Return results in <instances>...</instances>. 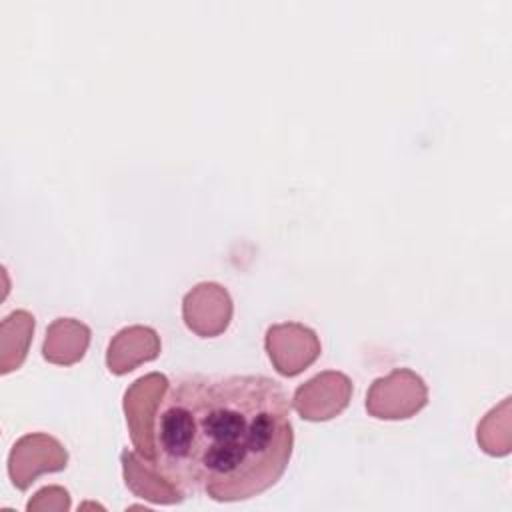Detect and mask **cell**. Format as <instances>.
<instances>
[{
  "label": "cell",
  "instance_id": "obj_10",
  "mask_svg": "<svg viewBox=\"0 0 512 512\" xmlns=\"http://www.w3.org/2000/svg\"><path fill=\"white\" fill-rule=\"evenodd\" d=\"M90 344V328L74 318H56L48 330L42 344V356L60 366H70L86 354Z\"/></svg>",
  "mask_w": 512,
  "mask_h": 512
},
{
  "label": "cell",
  "instance_id": "obj_4",
  "mask_svg": "<svg viewBox=\"0 0 512 512\" xmlns=\"http://www.w3.org/2000/svg\"><path fill=\"white\" fill-rule=\"evenodd\" d=\"M68 464L66 448L44 432L22 436L10 450L8 476L18 490H28L46 472H60Z\"/></svg>",
  "mask_w": 512,
  "mask_h": 512
},
{
  "label": "cell",
  "instance_id": "obj_3",
  "mask_svg": "<svg viewBox=\"0 0 512 512\" xmlns=\"http://www.w3.org/2000/svg\"><path fill=\"white\" fill-rule=\"evenodd\" d=\"M168 386L170 384L164 374L152 372L138 378L124 394V412H126L132 444L136 452L148 462L156 460L154 424H156L158 406Z\"/></svg>",
  "mask_w": 512,
  "mask_h": 512
},
{
  "label": "cell",
  "instance_id": "obj_6",
  "mask_svg": "<svg viewBox=\"0 0 512 512\" xmlns=\"http://www.w3.org/2000/svg\"><path fill=\"white\" fill-rule=\"evenodd\" d=\"M352 382L342 372H322L298 386L292 398L296 412L312 422H322L338 416L350 402Z\"/></svg>",
  "mask_w": 512,
  "mask_h": 512
},
{
  "label": "cell",
  "instance_id": "obj_5",
  "mask_svg": "<svg viewBox=\"0 0 512 512\" xmlns=\"http://www.w3.org/2000/svg\"><path fill=\"white\" fill-rule=\"evenodd\" d=\"M264 346L270 362L282 376L304 372L320 356V340L316 332L298 322L270 326L266 330Z\"/></svg>",
  "mask_w": 512,
  "mask_h": 512
},
{
  "label": "cell",
  "instance_id": "obj_9",
  "mask_svg": "<svg viewBox=\"0 0 512 512\" xmlns=\"http://www.w3.org/2000/svg\"><path fill=\"white\" fill-rule=\"evenodd\" d=\"M160 354V338L148 326L122 328L108 344L106 366L112 374L122 376L136 366L154 360Z\"/></svg>",
  "mask_w": 512,
  "mask_h": 512
},
{
  "label": "cell",
  "instance_id": "obj_12",
  "mask_svg": "<svg viewBox=\"0 0 512 512\" xmlns=\"http://www.w3.org/2000/svg\"><path fill=\"white\" fill-rule=\"evenodd\" d=\"M26 510L30 512H36V510H56V512H62V510H70V494L68 490H64L62 486H44L40 488L32 498L30 502L26 504Z\"/></svg>",
  "mask_w": 512,
  "mask_h": 512
},
{
  "label": "cell",
  "instance_id": "obj_7",
  "mask_svg": "<svg viewBox=\"0 0 512 512\" xmlns=\"http://www.w3.org/2000/svg\"><path fill=\"white\" fill-rule=\"evenodd\" d=\"M182 318L188 330L200 338L222 334L232 320V298L216 282L196 284L182 300Z\"/></svg>",
  "mask_w": 512,
  "mask_h": 512
},
{
  "label": "cell",
  "instance_id": "obj_11",
  "mask_svg": "<svg viewBox=\"0 0 512 512\" xmlns=\"http://www.w3.org/2000/svg\"><path fill=\"white\" fill-rule=\"evenodd\" d=\"M34 332V316L26 310H16L2 320L0 326V370L2 374L20 368L26 358Z\"/></svg>",
  "mask_w": 512,
  "mask_h": 512
},
{
  "label": "cell",
  "instance_id": "obj_8",
  "mask_svg": "<svg viewBox=\"0 0 512 512\" xmlns=\"http://www.w3.org/2000/svg\"><path fill=\"white\" fill-rule=\"evenodd\" d=\"M122 470L126 486L144 500L154 504H180L186 496L176 484H172L156 466L154 462L144 460L136 450L122 452Z\"/></svg>",
  "mask_w": 512,
  "mask_h": 512
},
{
  "label": "cell",
  "instance_id": "obj_2",
  "mask_svg": "<svg viewBox=\"0 0 512 512\" xmlns=\"http://www.w3.org/2000/svg\"><path fill=\"white\" fill-rule=\"evenodd\" d=\"M428 402L424 380L408 370L394 368L388 376L376 378L366 394V410L380 420H406Z\"/></svg>",
  "mask_w": 512,
  "mask_h": 512
},
{
  "label": "cell",
  "instance_id": "obj_1",
  "mask_svg": "<svg viewBox=\"0 0 512 512\" xmlns=\"http://www.w3.org/2000/svg\"><path fill=\"white\" fill-rule=\"evenodd\" d=\"M294 446L284 388L262 374H184L156 412L154 466L216 502L254 498L288 468Z\"/></svg>",
  "mask_w": 512,
  "mask_h": 512
}]
</instances>
